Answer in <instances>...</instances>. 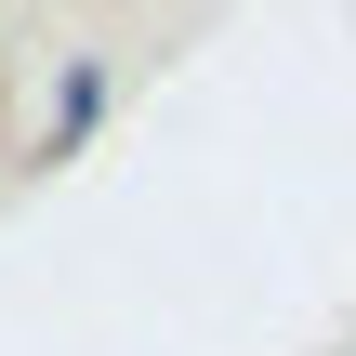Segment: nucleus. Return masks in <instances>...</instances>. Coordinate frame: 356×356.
Here are the masks:
<instances>
[{"label":"nucleus","instance_id":"nucleus-1","mask_svg":"<svg viewBox=\"0 0 356 356\" xmlns=\"http://www.w3.org/2000/svg\"><path fill=\"white\" fill-rule=\"evenodd\" d=\"M92 119H106V66H66L53 79V145H79Z\"/></svg>","mask_w":356,"mask_h":356}]
</instances>
